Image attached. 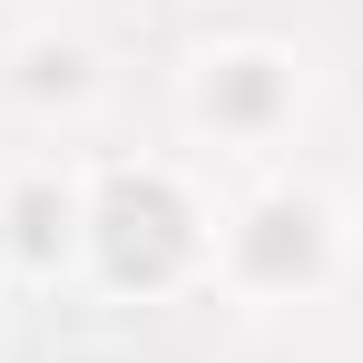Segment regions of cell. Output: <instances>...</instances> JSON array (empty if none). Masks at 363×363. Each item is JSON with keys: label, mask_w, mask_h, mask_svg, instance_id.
Masks as SVG:
<instances>
[{"label": "cell", "mask_w": 363, "mask_h": 363, "mask_svg": "<svg viewBox=\"0 0 363 363\" xmlns=\"http://www.w3.org/2000/svg\"><path fill=\"white\" fill-rule=\"evenodd\" d=\"M99 245H108L118 285H157V275H177V255H186V206L157 177H118L108 206H99Z\"/></svg>", "instance_id": "1"}, {"label": "cell", "mask_w": 363, "mask_h": 363, "mask_svg": "<svg viewBox=\"0 0 363 363\" xmlns=\"http://www.w3.org/2000/svg\"><path fill=\"white\" fill-rule=\"evenodd\" d=\"M255 226H265V236L245 245V255H255V275H285V265H314V206H265Z\"/></svg>", "instance_id": "2"}, {"label": "cell", "mask_w": 363, "mask_h": 363, "mask_svg": "<svg viewBox=\"0 0 363 363\" xmlns=\"http://www.w3.org/2000/svg\"><path fill=\"white\" fill-rule=\"evenodd\" d=\"M50 216H69V206H50V196H20V245H30V255H50Z\"/></svg>", "instance_id": "3"}]
</instances>
